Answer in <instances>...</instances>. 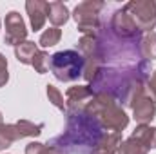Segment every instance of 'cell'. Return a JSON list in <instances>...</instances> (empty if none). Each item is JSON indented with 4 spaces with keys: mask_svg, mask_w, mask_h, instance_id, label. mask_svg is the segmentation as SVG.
Instances as JSON below:
<instances>
[{
    "mask_svg": "<svg viewBox=\"0 0 156 154\" xmlns=\"http://www.w3.org/2000/svg\"><path fill=\"white\" fill-rule=\"evenodd\" d=\"M149 65L145 60L123 67H102L96 78L91 82L94 93H105L125 107L134 105L138 96L145 91V82L149 80Z\"/></svg>",
    "mask_w": 156,
    "mask_h": 154,
    "instance_id": "1",
    "label": "cell"
},
{
    "mask_svg": "<svg viewBox=\"0 0 156 154\" xmlns=\"http://www.w3.org/2000/svg\"><path fill=\"white\" fill-rule=\"evenodd\" d=\"M102 134L104 129L100 127V123L83 111L67 113L64 132L53 138L49 143L64 149L67 154H91Z\"/></svg>",
    "mask_w": 156,
    "mask_h": 154,
    "instance_id": "2",
    "label": "cell"
},
{
    "mask_svg": "<svg viewBox=\"0 0 156 154\" xmlns=\"http://www.w3.org/2000/svg\"><path fill=\"white\" fill-rule=\"evenodd\" d=\"M83 113L94 118L105 132H122L129 125V116L123 107L105 93H94Z\"/></svg>",
    "mask_w": 156,
    "mask_h": 154,
    "instance_id": "3",
    "label": "cell"
},
{
    "mask_svg": "<svg viewBox=\"0 0 156 154\" xmlns=\"http://www.w3.org/2000/svg\"><path fill=\"white\" fill-rule=\"evenodd\" d=\"M51 73L60 82H75L83 75V56L76 49H66L51 54Z\"/></svg>",
    "mask_w": 156,
    "mask_h": 154,
    "instance_id": "4",
    "label": "cell"
},
{
    "mask_svg": "<svg viewBox=\"0 0 156 154\" xmlns=\"http://www.w3.org/2000/svg\"><path fill=\"white\" fill-rule=\"evenodd\" d=\"M104 2L102 0H85L80 2L75 11H73V18L76 22V27L82 35H91L96 33L102 26L100 22V11L104 9Z\"/></svg>",
    "mask_w": 156,
    "mask_h": 154,
    "instance_id": "5",
    "label": "cell"
},
{
    "mask_svg": "<svg viewBox=\"0 0 156 154\" xmlns=\"http://www.w3.org/2000/svg\"><path fill=\"white\" fill-rule=\"evenodd\" d=\"M123 11L133 18L142 35L156 27V2L153 0H131L123 5Z\"/></svg>",
    "mask_w": 156,
    "mask_h": 154,
    "instance_id": "6",
    "label": "cell"
},
{
    "mask_svg": "<svg viewBox=\"0 0 156 154\" xmlns=\"http://www.w3.org/2000/svg\"><path fill=\"white\" fill-rule=\"evenodd\" d=\"M109 29L111 33L120 40H140L142 33L138 31V27L134 26L133 18L122 9H116L115 15L111 16V22H109Z\"/></svg>",
    "mask_w": 156,
    "mask_h": 154,
    "instance_id": "7",
    "label": "cell"
},
{
    "mask_svg": "<svg viewBox=\"0 0 156 154\" xmlns=\"http://www.w3.org/2000/svg\"><path fill=\"white\" fill-rule=\"evenodd\" d=\"M27 38V27L26 22L22 18V15L18 11H9L5 15V37H4V44L16 47L18 44L26 42Z\"/></svg>",
    "mask_w": 156,
    "mask_h": 154,
    "instance_id": "8",
    "label": "cell"
},
{
    "mask_svg": "<svg viewBox=\"0 0 156 154\" xmlns=\"http://www.w3.org/2000/svg\"><path fill=\"white\" fill-rule=\"evenodd\" d=\"M94 91L91 85H73L66 93V114L67 113H82L87 103L93 100Z\"/></svg>",
    "mask_w": 156,
    "mask_h": 154,
    "instance_id": "9",
    "label": "cell"
},
{
    "mask_svg": "<svg viewBox=\"0 0 156 154\" xmlns=\"http://www.w3.org/2000/svg\"><path fill=\"white\" fill-rule=\"evenodd\" d=\"M154 116H156L154 100L144 91V93L138 96V100L134 102V105H133V118L138 121V125H142V123L151 125V121L154 120Z\"/></svg>",
    "mask_w": 156,
    "mask_h": 154,
    "instance_id": "10",
    "label": "cell"
},
{
    "mask_svg": "<svg viewBox=\"0 0 156 154\" xmlns=\"http://www.w3.org/2000/svg\"><path fill=\"white\" fill-rule=\"evenodd\" d=\"M26 11L29 15L31 29L40 31L45 26V20H47V2H44V0H27L26 2Z\"/></svg>",
    "mask_w": 156,
    "mask_h": 154,
    "instance_id": "11",
    "label": "cell"
},
{
    "mask_svg": "<svg viewBox=\"0 0 156 154\" xmlns=\"http://www.w3.org/2000/svg\"><path fill=\"white\" fill-rule=\"evenodd\" d=\"M120 143H122L120 132H104L91 154H116Z\"/></svg>",
    "mask_w": 156,
    "mask_h": 154,
    "instance_id": "12",
    "label": "cell"
},
{
    "mask_svg": "<svg viewBox=\"0 0 156 154\" xmlns=\"http://www.w3.org/2000/svg\"><path fill=\"white\" fill-rule=\"evenodd\" d=\"M76 51L85 58H93V56H102V51H100V42H98V37L96 33H91V35H82V38L78 40L76 44ZM105 62V60H104Z\"/></svg>",
    "mask_w": 156,
    "mask_h": 154,
    "instance_id": "13",
    "label": "cell"
},
{
    "mask_svg": "<svg viewBox=\"0 0 156 154\" xmlns=\"http://www.w3.org/2000/svg\"><path fill=\"white\" fill-rule=\"evenodd\" d=\"M69 16H71V13H69L67 5H66L64 2H58V0L47 2V18H49V22L53 24V27L64 26V24L69 20Z\"/></svg>",
    "mask_w": 156,
    "mask_h": 154,
    "instance_id": "14",
    "label": "cell"
},
{
    "mask_svg": "<svg viewBox=\"0 0 156 154\" xmlns=\"http://www.w3.org/2000/svg\"><path fill=\"white\" fill-rule=\"evenodd\" d=\"M138 51H140V56L145 60V62H153L156 60V33H144L140 40H138Z\"/></svg>",
    "mask_w": 156,
    "mask_h": 154,
    "instance_id": "15",
    "label": "cell"
},
{
    "mask_svg": "<svg viewBox=\"0 0 156 154\" xmlns=\"http://www.w3.org/2000/svg\"><path fill=\"white\" fill-rule=\"evenodd\" d=\"M134 140H138L140 143H144L149 151L151 149H154V142H156V127H151V125H145V123H142V125H138L134 131H133V134H131Z\"/></svg>",
    "mask_w": 156,
    "mask_h": 154,
    "instance_id": "16",
    "label": "cell"
},
{
    "mask_svg": "<svg viewBox=\"0 0 156 154\" xmlns=\"http://www.w3.org/2000/svg\"><path fill=\"white\" fill-rule=\"evenodd\" d=\"M37 51H38L37 44L26 40V42H22V44H18V45L15 47V56H16V60H18L20 64H24V65H31L33 56H35Z\"/></svg>",
    "mask_w": 156,
    "mask_h": 154,
    "instance_id": "17",
    "label": "cell"
},
{
    "mask_svg": "<svg viewBox=\"0 0 156 154\" xmlns=\"http://www.w3.org/2000/svg\"><path fill=\"white\" fill-rule=\"evenodd\" d=\"M15 127H16L18 138L22 140V138H35V136H38L42 132V129H44V123H33L29 120H18L15 123Z\"/></svg>",
    "mask_w": 156,
    "mask_h": 154,
    "instance_id": "18",
    "label": "cell"
},
{
    "mask_svg": "<svg viewBox=\"0 0 156 154\" xmlns=\"http://www.w3.org/2000/svg\"><path fill=\"white\" fill-rule=\"evenodd\" d=\"M18 132L15 123H4L0 127V151H5L7 147H11L15 142H18Z\"/></svg>",
    "mask_w": 156,
    "mask_h": 154,
    "instance_id": "19",
    "label": "cell"
},
{
    "mask_svg": "<svg viewBox=\"0 0 156 154\" xmlns=\"http://www.w3.org/2000/svg\"><path fill=\"white\" fill-rule=\"evenodd\" d=\"M116 154H149V149L131 136V138H127L125 142L120 143Z\"/></svg>",
    "mask_w": 156,
    "mask_h": 154,
    "instance_id": "20",
    "label": "cell"
},
{
    "mask_svg": "<svg viewBox=\"0 0 156 154\" xmlns=\"http://www.w3.org/2000/svg\"><path fill=\"white\" fill-rule=\"evenodd\" d=\"M45 94H47V98H49V102L58 109V111H62V113H66V100H64V94H62V91L56 87V85H53V83H47L45 85Z\"/></svg>",
    "mask_w": 156,
    "mask_h": 154,
    "instance_id": "21",
    "label": "cell"
},
{
    "mask_svg": "<svg viewBox=\"0 0 156 154\" xmlns=\"http://www.w3.org/2000/svg\"><path fill=\"white\" fill-rule=\"evenodd\" d=\"M31 65L35 67V71H37L38 75H45V73L49 71V65H51V56H49V53H45L44 49H38V51L35 53V56H33Z\"/></svg>",
    "mask_w": 156,
    "mask_h": 154,
    "instance_id": "22",
    "label": "cell"
},
{
    "mask_svg": "<svg viewBox=\"0 0 156 154\" xmlns=\"http://www.w3.org/2000/svg\"><path fill=\"white\" fill-rule=\"evenodd\" d=\"M62 38V31L58 29V27H49V29H45L42 35H40V40H38V45L40 47H53V45H56L58 42Z\"/></svg>",
    "mask_w": 156,
    "mask_h": 154,
    "instance_id": "23",
    "label": "cell"
},
{
    "mask_svg": "<svg viewBox=\"0 0 156 154\" xmlns=\"http://www.w3.org/2000/svg\"><path fill=\"white\" fill-rule=\"evenodd\" d=\"M9 82V73H7V58L0 53V87H4Z\"/></svg>",
    "mask_w": 156,
    "mask_h": 154,
    "instance_id": "24",
    "label": "cell"
},
{
    "mask_svg": "<svg viewBox=\"0 0 156 154\" xmlns=\"http://www.w3.org/2000/svg\"><path fill=\"white\" fill-rule=\"evenodd\" d=\"M145 93L154 100V103H156V69L151 73L149 80L145 82Z\"/></svg>",
    "mask_w": 156,
    "mask_h": 154,
    "instance_id": "25",
    "label": "cell"
},
{
    "mask_svg": "<svg viewBox=\"0 0 156 154\" xmlns=\"http://www.w3.org/2000/svg\"><path fill=\"white\" fill-rule=\"evenodd\" d=\"M42 149H44V143H40V142H31V143L26 145V154H40Z\"/></svg>",
    "mask_w": 156,
    "mask_h": 154,
    "instance_id": "26",
    "label": "cell"
},
{
    "mask_svg": "<svg viewBox=\"0 0 156 154\" xmlns=\"http://www.w3.org/2000/svg\"><path fill=\"white\" fill-rule=\"evenodd\" d=\"M40 154H67L64 149H60V147H56V145H53V143H44V149H42V152Z\"/></svg>",
    "mask_w": 156,
    "mask_h": 154,
    "instance_id": "27",
    "label": "cell"
},
{
    "mask_svg": "<svg viewBox=\"0 0 156 154\" xmlns=\"http://www.w3.org/2000/svg\"><path fill=\"white\" fill-rule=\"evenodd\" d=\"M4 125V116H2V111H0V127Z\"/></svg>",
    "mask_w": 156,
    "mask_h": 154,
    "instance_id": "28",
    "label": "cell"
},
{
    "mask_svg": "<svg viewBox=\"0 0 156 154\" xmlns=\"http://www.w3.org/2000/svg\"><path fill=\"white\" fill-rule=\"evenodd\" d=\"M154 149H156V142H154Z\"/></svg>",
    "mask_w": 156,
    "mask_h": 154,
    "instance_id": "29",
    "label": "cell"
},
{
    "mask_svg": "<svg viewBox=\"0 0 156 154\" xmlns=\"http://www.w3.org/2000/svg\"><path fill=\"white\" fill-rule=\"evenodd\" d=\"M0 26H2V22H0Z\"/></svg>",
    "mask_w": 156,
    "mask_h": 154,
    "instance_id": "30",
    "label": "cell"
}]
</instances>
